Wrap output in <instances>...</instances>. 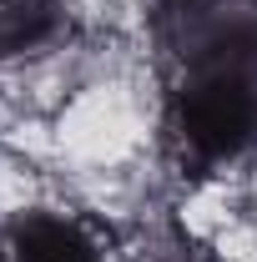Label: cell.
Segmentation results:
<instances>
[{"mask_svg":"<svg viewBox=\"0 0 257 262\" xmlns=\"http://www.w3.org/2000/svg\"><path fill=\"white\" fill-rule=\"evenodd\" d=\"M182 136L202 157H237L257 136V46L227 35L182 91Z\"/></svg>","mask_w":257,"mask_h":262,"instance_id":"obj_1","label":"cell"},{"mask_svg":"<svg viewBox=\"0 0 257 262\" xmlns=\"http://www.w3.org/2000/svg\"><path fill=\"white\" fill-rule=\"evenodd\" d=\"M15 262H96V247L81 227L35 212L15 227Z\"/></svg>","mask_w":257,"mask_h":262,"instance_id":"obj_2","label":"cell"},{"mask_svg":"<svg viewBox=\"0 0 257 262\" xmlns=\"http://www.w3.org/2000/svg\"><path fill=\"white\" fill-rule=\"evenodd\" d=\"M61 26L56 0H0V61L40 51Z\"/></svg>","mask_w":257,"mask_h":262,"instance_id":"obj_3","label":"cell"}]
</instances>
